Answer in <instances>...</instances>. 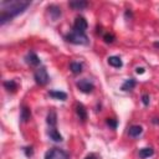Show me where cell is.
Returning a JSON list of instances; mask_svg holds the SVG:
<instances>
[{"mask_svg": "<svg viewBox=\"0 0 159 159\" xmlns=\"http://www.w3.org/2000/svg\"><path fill=\"white\" fill-rule=\"evenodd\" d=\"M143 72H144V68H142V67L137 68V73H143Z\"/></svg>", "mask_w": 159, "mask_h": 159, "instance_id": "obj_23", "label": "cell"}, {"mask_svg": "<svg viewBox=\"0 0 159 159\" xmlns=\"http://www.w3.org/2000/svg\"><path fill=\"white\" fill-rule=\"evenodd\" d=\"M87 5H88L87 1H72V2H70V6L75 10H81V9L86 7Z\"/></svg>", "mask_w": 159, "mask_h": 159, "instance_id": "obj_13", "label": "cell"}, {"mask_svg": "<svg viewBox=\"0 0 159 159\" xmlns=\"http://www.w3.org/2000/svg\"><path fill=\"white\" fill-rule=\"evenodd\" d=\"M86 29H87V21H86L82 16L76 17V20H75V22H73V29H72V31L84 34Z\"/></svg>", "mask_w": 159, "mask_h": 159, "instance_id": "obj_5", "label": "cell"}, {"mask_svg": "<svg viewBox=\"0 0 159 159\" xmlns=\"http://www.w3.org/2000/svg\"><path fill=\"white\" fill-rule=\"evenodd\" d=\"M47 123L50 125V128H56V113L53 111H51L47 116Z\"/></svg>", "mask_w": 159, "mask_h": 159, "instance_id": "obj_14", "label": "cell"}, {"mask_svg": "<svg viewBox=\"0 0 159 159\" xmlns=\"http://www.w3.org/2000/svg\"><path fill=\"white\" fill-rule=\"evenodd\" d=\"M34 77H35V81H36L39 84H41V86L46 84V83L48 82V80H50V78H48V73H47L46 68H43V67L37 68Z\"/></svg>", "mask_w": 159, "mask_h": 159, "instance_id": "obj_4", "label": "cell"}, {"mask_svg": "<svg viewBox=\"0 0 159 159\" xmlns=\"http://www.w3.org/2000/svg\"><path fill=\"white\" fill-rule=\"evenodd\" d=\"M70 67H71V71H72L75 75H78V73L82 72V65H81L80 62H71Z\"/></svg>", "mask_w": 159, "mask_h": 159, "instance_id": "obj_15", "label": "cell"}, {"mask_svg": "<svg viewBox=\"0 0 159 159\" xmlns=\"http://www.w3.org/2000/svg\"><path fill=\"white\" fill-rule=\"evenodd\" d=\"M50 96L53 97V98H56V99H61V101H65L67 98V94L65 92H62V91H51L50 92Z\"/></svg>", "mask_w": 159, "mask_h": 159, "instance_id": "obj_12", "label": "cell"}, {"mask_svg": "<svg viewBox=\"0 0 159 159\" xmlns=\"http://www.w3.org/2000/svg\"><path fill=\"white\" fill-rule=\"evenodd\" d=\"M142 132H143V128H142L140 125H132V127L129 128V130H128L129 135L133 137V138L139 137V135L142 134Z\"/></svg>", "mask_w": 159, "mask_h": 159, "instance_id": "obj_9", "label": "cell"}, {"mask_svg": "<svg viewBox=\"0 0 159 159\" xmlns=\"http://www.w3.org/2000/svg\"><path fill=\"white\" fill-rule=\"evenodd\" d=\"M31 2L27 0H10L0 2V22L4 25L6 21L21 14Z\"/></svg>", "mask_w": 159, "mask_h": 159, "instance_id": "obj_1", "label": "cell"}, {"mask_svg": "<svg viewBox=\"0 0 159 159\" xmlns=\"http://www.w3.org/2000/svg\"><path fill=\"white\" fill-rule=\"evenodd\" d=\"M143 103H144L145 106L149 103V101H148V96H147V94H144V96H143Z\"/></svg>", "mask_w": 159, "mask_h": 159, "instance_id": "obj_21", "label": "cell"}, {"mask_svg": "<svg viewBox=\"0 0 159 159\" xmlns=\"http://www.w3.org/2000/svg\"><path fill=\"white\" fill-rule=\"evenodd\" d=\"M66 40L68 42H72V43H76V45H86L88 42L86 34H81V32H76V31H71L66 36Z\"/></svg>", "mask_w": 159, "mask_h": 159, "instance_id": "obj_2", "label": "cell"}, {"mask_svg": "<svg viewBox=\"0 0 159 159\" xmlns=\"http://www.w3.org/2000/svg\"><path fill=\"white\" fill-rule=\"evenodd\" d=\"M108 63L112 67H116V68H120L123 66V62H122L119 56H111V57H108Z\"/></svg>", "mask_w": 159, "mask_h": 159, "instance_id": "obj_7", "label": "cell"}, {"mask_svg": "<svg viewBox=\"0 0 159 159\" xmlns=\"http://www.w3.org/2000/svg\"><path fill=\"white\" fill-rule=\"evenodd\" d=\"M76 112H77V116L80 117V119L86 120V118H87V112H86V108H84L82 104H77V106H76Z\"/></svg>", "mask_w": 159, "mask_h": 159, "instance_id": "obj_11", "label": "cell"}, {"mask_svg": "<svg viewBox=\"0 0 159 159\" xmlns=\"http://www.w3.org/2000/svg\"><path fill=\"white\" fill-rule=\"evenodd\" d=\"M30 116H31L30 109L27 107H22V109H21V119L22 120H27L30 118Z\"/></svg>", "mask_w": 159, "mask_h": 159, "instance_id": "obj_19", "label": "cell"}, {"mask_svg": "<svg viewBox=\"0 0 159 159\" xmlns=\"http://www.w3.org/2000/svg\"><path fill=\"white\" fill-rule=\"evenodd\" d=\"M4 86L7 91H15L17 88V84L15 81H6V82H4Z\"/></svg>", "mask_w": 159, "mask_h": 159, "instance_id": "obj_18", "label": "cell"}, {"mask_svg": "<svg viewBox=\"0 0 159 159\" xmlns=\"http://www.w3.org/2000/svg\"><path fill=\"white\" fill-rule=\"evenodd\" d=\"M26 62L30 63L31 66H39V65H40V58L37 57L36 53L30 52V53L26 56Z\"/></svg>", "mask_w": 159, "mask_h": 159, "instance_id": "obj_8", "label": "cell"}, {"mask_svg": "<svg viewBox=\"0 0 159 159\" xmlns=\"http://www.w3.org/2000/svg\"><path fill=\"white\" fill-rule=\"evenodd\" d=\"M77 87H78V89H80V91H82V92H84V93H89V92H92V91H93V88H94L93 83H92V82H89V81H88V80H86V78L80 80V81L77 82Z\"/></svg>", "mask_w": 159, "mask_h": 159, "instance_id": "obj_6", "label": "cell"}, {"mask_svg": "<svg viewBox=\"0 0 159 159\" xmlns=\"http://www.w3.org/2000/svg\"><path fill=\"white\" fill-rule=\"evenodd\" d=\"M84 159H97V157H96L94 154H88V155H87Z\"/></svg>", "mask_w": 159, "mask_h": 159, "instance_id": "obj_22", "label": "cell"}, {"mask_svg": "<svg viewBox=\"0 0 159 159\" xmlns=\"http://www.w3.org/2000/svg\"><path fill=\"white\" fill-rule=\"evenodd\" d=\"M134 86H135V81H134L133 78H130V80H128V81H125V82L123 83L122 89H123V91H129V89H132Z\"/></svg>", "mask_w": 159, "mask_h": 159, "instance_id": "obj_16", "label": "cell"}, {"mask_svg": "<svg viewBox=\"0 0 159 159\" xmlns=\"http://www.w3.org/2000/svg\"><path fill=\"white\" fill-rule=\"evenodd\" d=\"M48 135H50V138H51L52 140H55V142H61V140H62V137H61V134L57 132L56 128H50V129H48Z\"/></svg>", "mask_w": 159, "mask_h": 159, "instance_id": "obj_10", "label": "cell"}, {"mask_svg": "<svg viewBox=\"0 0 159 159\" xmlns=\"http://www.w3.org/2000/svg\"><path fill=\"white\" fill-rule=\"evenodd\" d=\"M45 159H70V158L65 150H62L60 148H53L46 153Z\"/></svg>", "mask_w": 159, "mask_h": 159, "instance_id": "obj_3", "label": "cell"}, {"mask_svg": "<svg viewBox=\"0 0 159 159\" xmlns=\"http://www.w3.org/2000/svg\"><path fill=\"white\" fill-rule=\"evenodd\" d=\"M153 149L152 148H143V149H140V152H139V155L142 157V158H149L150 155H153Z\"/></svg>", "mask_w": 159, "mask_h": 159, "instance_id": "obj_17", "label": "cell"}, {"mask_svg": "<svg viewBox=\"0 0 159 159\" xmlns=\"http://www.w3.org/2000/svg\"><path fill=\"white\" fill-rule=\"evenodd\" d=\"M113 39H114V36H113L112 34H107V35H104V40H106V42H113Z\"/></svg>", "mask_w": 159, "mask_h": 159, "instance_id": "obj_20", "label": "cell"}]
</instances>
